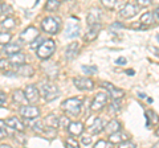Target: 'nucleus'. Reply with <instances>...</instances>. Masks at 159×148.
I'll return each mask as SVG.
<instances>
[{
  "instance_id": "obj_38",
  "label": "nucleus",
  "mask_w": 159,
  "mask_h": 148,
  "mask_svg": "<svg viewBox=\"0 0 159 148\" xmlns=\"http://www.w3.org/2000/svg\"><path fill=\"white\" fill-rule=\"evenodd\" d=\"M82 72L85 74H96L97 73V66H82Z\"/></svg>"
},
{
  "instance_id": "obj_26",
  "label": "nucleus",
  "mask_w": 159,
  "mask_h": 148,
  "mask_svg": "<svg viewBox=\"0 0 159 148\" xmlns=\"http://www.w3.org/2000/svg\"><path fill=\"white\" fill-rule=\"evenodd\" d=\"M12 98H13V102L17 103V105H25V102H28L27 97H25V93L21 91V90H19V89L13 93Z\"/></svg>"
},
{
  "instance_id": "obj_17",
  "label": "nucleus",
  "mask_w": 159,
  "mask_h": 148,
  "mask_svg": "<svg viewBox=\"0 0 159 148\" xmlns=\"http://www.w3.org/2000/svg\"><path fill=\"white\" fill-rule=\"evenodd\" d=\"M8 61H9V65H12V66H20V65H23V63H25V56H24L23 53H13L11 54V56H8Z\"/></svg>"
},
{
  "instance_id": "obj_12",
  "label": "nucleus",
  "mask_w": 159,
  "mask_h": 148,
  "mask_svg": "<svg viewBox=\"0 0 159 148\" xmlns=\"http://www.w3.org/2000/svg\"><path fill=\"white\" fill-rule=\"evenodd\" d=\"M101 86L105 87L106 90H109V93H110V95L113 99H121V98L125 95V93H123V90H121V89H117L114 85H111V83L109 82H101Z\"/></svg>"
},
{
  "instance_id": "obj_34",
  "label": "nucleus",
  "mask_w": 159,
  "mask_h": 148,
  "mask_svg": "<svg viewBox=\"0 0 159 148\" xmlns=\"http://www.w3.org/2000/svg\"><path fill=\"white\" fill-rule=\"evenodd\" d=\"M99 2H101L102 6L107 9H113L117 6V0H99Z\"/></svg>"
},
{
  "instance_id": "obj_33",
  "label": "nucleus",
  "mask_w": 159,
  "mask_h": 148,
  "mask_svg": "<svg viewBox=\"0 0 159 148\" xmlns=\"http://www.w3.org/2000/svg\"><path fill=\"white\" fill-rule=\"evenodd\" d=\"M121 108H122V105H121V102H119V99H113L111 105H110V112L117 114V112L121 111Z\"/></svg>"
},
{
  "instance_id": "obj_28",
  "label": "nucleus",
  "mask_w": 159,
  "mask_h": 148,
  "mask_svg": "<svg viewBox=\"0 0 159 148\" xmlns=\"http://www.w3.org/2000/svg\"><path fill=\"white\" fill-rule=\"evenodd\" d=\"M142 24V25H151V24L154 23V15L151 12H146L143 13L141 16V21H139Z\"/></svg>"
},
{
  "instance_id": "obj_49",
  "label": "nucleus",
  "mask_w": 159,
  "mask_h": 148,
  "mask_svg": "<svg viewBox=\"0 0 159 148\" xmlns=\"http://www.w3.org/2000/svg\"><path fill=\"white\" fill-rule=\"evenodd\" d=\"M152 15H154V19H155L157 21H159V7L155 9V11H154V13H152Z\"/></svg>"
},
{
  "instance_id": "obj_22",
  "label": "nucleus",
  "mask_w": 159,
  "mask_h": 148,
  "mask_svg": "<svg viewBox=\"0 0 159 148\" xmlns=\"http://www.w3.org/2000/svg\"><path fill=\"white\" fill-rule=\"evenodd\" d=\"M103 130H105L109 135H111V134H114V132H117V131L121 130V123H119L117 119H111V120L105 126V128H103Z\"/></svg>"
},
{
  "instance_id": "obj_48",
  "label": "nucleus",
  "mask_w": 159,
  "mask_h": 148,
  "mask_svg": "<svg viewBox=\"0 0 159 148\" xmlns=\"http://www.w3.org/2000/svg\"><path fill=\"white\" fill-rule=\"evenodd\" d=\"M6 101H7V95L4 94L3 91H0V102H2V103H4V105H6Z\"/></svg>"
},
{
  "instance_id": "obj_45",
  "label": "nucleus",
  "mask_w": 159,
  "mask_h": 148,
  "mask_svg": "<svg viewBox=\"0 0 159 148\" xmlns=\"http://www.w3.org/2000/svg\"><path fill=\"white\" fill-rule=\"evenodd\" d=\"M122 28H123V25L121 23H114V24L110 25V31H114V29H119V31H121Z\"/></svg>"
},
{
  "instance_id": "obj_18",
  "label": "nucleus",
  "mask_w": 159,
  "mask_h": 148,
  "mask_svg": "<svg viewBox=\"0 0 159 148\" xmlns=\"http://www.w3.org/2000/svg\"><path fill=\"white\" fill-rule=\"evenodd\" d=\"M90 28H89V31L86 32L85 34V41L88 42H90L93 40H96L97 36H98V33H99V29H101V24H93V25H89Z\"/></svg>"
},
{
  "instance_id": "obj_40",
  "label": "nucleus",
  "mask_w": 159,
  "mask_h": 148,
  "mask_svg": "<svg viewBox=\"0 0 159 148\" xmlns=\"http://www.w3.org/2000/svg\"><path fill=\"white\" fill-rule=\"evenodd\" d=\"M65 146L66 147H73V148H77L78 147V141H76L73 139V136L72 137H69L68 140H65Z\"/></svg>"
},
{
  "instance_id": "obj_25",
  "label": "nucleus",
  "mask_w": 159,
  "mask_h": 148,
  "mask_svg": "<svg viewBox=\"0 0 159 148\" xmlns=\"http://www.w3.org/2000/svg\"><path fill=\"white\" fill-rule=\"evenodd\" d=\"M145 116H146V127H150L151 124H157V123L159 122L158 114L152 110H147Z\"/></svg>"
},
{
  "instance_id": "obj_7",
  "label": "nucleus",
  "mask_w": 159,
  "mask_h": 148,
  "mask_svg": "<svg viewBox=\"0 0 159 148\" xmlns=\"http://www.w3.org/2000/svg\"><path fill=\"white\" fill-rule=\"evenodd\" d=\"M37 37H39V31H37V28H34V27H28L20 33V40L23 42L31 44L32 41L36 40Z\"/></svg>"
},
{
  "instance_id": "obj_41",
  "label": "nucleus",
  "mask_w": 159,
  "mask_h": 148,
  "mask_svg": "<svg viewBox=\"0 0 159 148\" xmlns=\"http://www.w3.org/2000/svg\"><path fill=\"white\" fill-rule=\"evenodd\" d=\"M2 15H12V9H11V7L9 6H7V4H2Z\"/></svg>"
},
{
  "instance_id": "obj_42",
  "label": "nucleus",
  "mask_w": 159,
  "mask_h": 148,
  "mask_svg": "<svg viewBox=\"0 0 159 148\" xmlns=\"http://www.w3.org/2000/svg\"><path fill=\"white\" fill-rule=\"evenodd\" d=\"M92 136H84L82 139H81V144H84V146H86V147H89L92 144Z\"/></svg>"
},
{
  "instance_id": "obj_29",
  "label": "nucleus",
  "mask_w": 159,
  "mask_h": 148,
  "mask_svg": "<svg viewBox=\"0 0 159 148\" xmlns=\"http://www.w3.org/2000/svg\"><path fill=\"white\" fill-rule=\"evenodd\" d=\"M29 127H31L34 132H37V134H43V132H44V126H43V123L40 122V120H37V118H36V119H32L31 126H29Z\"/></svg>"
},
{
  "instance_id": "obj_32",
  "label": "nucleus",
  "mask_w": 159,
  "mask_h": 148,
  "mask_svg": "<svg viewBox=\"0 0 159 148\" xmlns=\"http://www.w3.org/2000/svg\"><path fill=\"white\" fill-rule=\"evenodd\" d=\"M12 38V34L9 32H0V45H6V44H8L9 41H11Z\"/></svg>"
},
{
  "instance_id": "obj_50",
  "label": "nucleus",
  "mask_w": 159,
  "mask_h": 148,
  "mask_svg": "<svg viewBox=\"0 0 159 148\" xmlns=\"http://www.w3.org/2000/svg\"><path fill=\"white\" fill-rule=\"evenodd\" d=\"M6 76H9V77H16V73L12 74V72H7V73H4Z\"/></svg>"
},
{
  "instance_id": "obj_35",
  "label": "nucleus",
  "mask_w": 159,
  "mask_h": 148,
  "mask_svg": "<svg viewBox=\"0 0 159 148\" xmlns=\"http://www.w3.org/2000/svg\"><path fill=\"white\" fill-rule=\"evenodd\" d=\"M15 139H17V141L20 144H25L27 143V136H24L23 131H17L16 134H15Z\"/></svg>"
},
{
  "instance_id": "obj_37",
  "label": "nucleus",
  "mask_w": 159,
  "mask_h": 148,
  "mask_svg": "<svg viewBox=\"0 0 159 148\" xmlns=\"http://www.w3.org/2000/svg\"><path fill=\"white\" fill-rule=\"evenodd\" d=\"M6 122L0 120V139H4V137H7V128H6Z\"/></svg>"
},
{
  "instance_id": "obj_20",
  "label": "nucleus",
  "mask_w": 159,
  "mask_h": 148,
  "mask_svg": "<svg viewBox=\"0 0 159 148\" xmlns=\"http://www.w3.org/2000/svg\"><path fill=\"white\" fill-rule=\"evenodd\" d=\"M20 49H21V45H20L19 42H11L9 41L8 44H6V45L3 46V52L6 54H8V56H11V54H13V53L20 52Z\"/></svg>"
},
{
  "instance_id": "obj_19",
  "label": "nucleus",
  "mask_w": 159,
  "mask_h": 148,
  "mask_svg": "<svg viewBox=\"0 0 159 148\" xmlns=\"http://www.w3.org/2000/svg\"><path fill=\"white\" fill-rule=\"evenodd\" d=\"M99 20H101V9L98 8H92L90 12L88 13L86 21L89 25H93V24H98Z\"/></svg>"
},
{
  "instance_id": "obj_15",
  "label": "nucleus",
  "mask_w": 159,
  "mask_h": 148,
  "mask_svg": "<svg viewBox=\"0 0 159 148\" xmlns=\"http://www.w3.org/2000/svg\"><path fill=\"white\" fill-rule=\"evenodd\" d=\"M103 128H105V126H103V120L101 119V118H94L92 123L89 122L88 130H89V132H90V134H93V135L99 134V132H101Z\"/></svg>"
},
{
  "instance_id": "obj_46",
  "label": "nucleus",
  "mask_w": 159,
  "mask_h": 148,
  "mask_svg": "<svg viewBox=\"0 0 159 148\" xmlns=\"http://www.w3.org/2000/svg\"><path fill=\"white\" fill-rule=\"evenodd\" d=\"M8 65H9L8 60H2V58H0V69H6Z\"/></svg>"
},
{
  "instance_id": "obj_10",
  "label": "nucleus",
  "mask_w": 159,
  "mask_h": 148,
  "mask_svg": "<svg viewBox=\"0 0 159 148\" xmlns=\"http://www.w3.org/2000/svg\"><path fill=\"white\" fill-rule=\"evenodd\" d=\"M74 86L80 90H93L94 87V82L89 78H82V77H76L73 80Z\"/></svg>"
},
{
  "instance_id": "obj_58",
  "label": "nucleus",
  "mask_w": 159,
  "mask_h": 148,
  "mask_svg": "<svg viewBox=\"0 0 159 148\" xmlns=\"http://www.w3.org/2000/svg\"><path fill=\"white\" fill-rule=\"evenodd\" d=\"M58 2H60V3H61V2H66V0H58Z\"/></svg>"
},
{
  "instance_id": "obj_5",
  "label": "nucleus",
  "mask_w": 159,
  "mask_h": 148,
  "mask_svg": "<svg viewBox=\"0 0 159 148\" xmlns=\"http://www.w3.org/2000/svg\"><path fill=\"white\" fill-rule=\"evenodd\" d=\"M20 115H23V118H25L27 120H32L40 116V110L36 106L23 105L20 107Z\"/></svg>"
},
{
  "instance_id": "obj_1",
  "label": "nucleus",
  "mask_w": 159,
  "mask_h": 148,
  "mask_svg": "<svg viewBox=\"0 0 159 148\" xmlns=\"http://www.w3.org/2000/svg\"><path fill=\"white\" fill-rule=\"evenodd\" d=\"M82 108V99L80 98H69L62 102V110L69 116H78Z\"/></svg>"
},
{
  "instance_id": "obj_2",
  "label": "nucleus",
  "mask_w": 159,
  "mask_h": 148,
  "mask_svg": "<svg viewBox=\"0 0 159 148\" xmlns=\"http://www.w3.org/2000/svg\"><path fill=\"white\" fill-rule=\"evenodd\" d=\"M56 50V44L53 40H44L43 44L37 48V57L41 58V60H48V58L52 57V54Z\"/></svg>"
},
{
  "instance_id": "obj_39",
  "label": "nucleus",
  "mask_w": 159,
  "mask_h": 148,
  "mask_svg": "<svg viewBox=\"0 0 159 148\" xmlns=\"http://www.w3.org/2000/svg\"><path fill=\"white\" fill-rule=\"evenodd\" d=\"M70 120H69V115H62L60 116V127H68Z\"/></svg>"
},
{
  "instance_id": "obj_24",
  "label": "nucleus",
  "mask_w": 159,
  "mask_h": 148,
  "mask_svg": "<svg viewBox=\"0 0 159 148\" xmlns=\"http://www.w3.org/2000/svg\"><path fill=\"white\" fill-rule=\"evenodd\" d=\"M80 31H81V28L77 24H69L66 27V31H65V36L69 37V38H74L77 37L80 34Z\"/></svg>"
},
{
  "instance_id": "obj_23",
  "label": "nucleus",
  "mask_w": 159,
  "mask_h": 148,
  "mask_svg": "<svg viewBox=\"0 0 159 148\" xmlns=\"http://www.w3.org/2000/svg\"><path fill=\"white\" fill-rule=\"evenodd\" d=\"M17 74H20V76H23V77H32L34 74V69L31 65L23 63V65L17 66Z\"/></svg>"
},
{
  "instance_id": "obj_6",
  "label": "nucleus",
  "mask_w": 159,
  "mask_h": 148,
  "mask_svg": "<svg viewBox=\"0 0 159 148\" xmlns=\"http://www.w3.org/2000/svg\"><path fill=\"white\" fill-rule=\"evenodd\" d=\"M106 102H107V94L106 93H103V91L97 93L96 97H94V99H93V102H92V105H90V110L92 111L102 110L103 106L106 105Z\"/></svg>"
},
{
  "instance_id": "obj_57",
  "label": "nucleus",
  "mask_w": 159,
  "mask_h": 148,
  "mask_svg": "<svg viewBox=\"0 0 159 148\" xmlns=\"http://www.w3.org/2000/svg\"><path fill=\"white\" fill-rule=\"evenodd\" d=\"M157 40L159 41V34H157Z\"/></svg>"
},
{
  "instance_id": "obj_13",
  "label": "nucleus",
  "mask_w": 159,
  "mask_h": 148,
  "mask_svg": "<svg viewBox=\"0 0 159 148\" xmlns=\"http://www.w3.org/2000/svg\"><path fill=\"white\" fill-rule=\"evenodd\" d=\"M78 52H80L78 42L74 41L72 44H69V45L66 46V49H65V60H68V61L74 60V58L78 56Z\"/></svg>"
},
{
  "instance_id": "obj_27",
  "label": "nucleus",
  "mask_w": 159,
  "mask_h": 148,
  "mask_svg": "<svg viewBox=\"0 0 159 148\" xmlns=\"http://www.w3.org/2000/svg\"><path fill=\"white\" fill-rule=\"evenodd\" d=\"M45 123H47V126H51V127H54V128H57L60 127V116L57 115H48L45 118Z\"/></svg>"
},
{
  "instance_id": "obj_44",
  "label": "nucleus",
  "mask_w": 159,
  "mask_h": 148,
  "mask_svg": "<svg viewBox=\"0 0 159 148\" xmlns=\"http://www.w3.org/2000/svg\"><path fill=\"white\" fill-rule=\"evenodd\" d=\"M151 2H152V0H137L138 6H139V7H143V8L150 6V4H151Z\"/></svg>"
},
{
  "instance_id": "obj_53",
  "label": "nucleus",
  "mask_w": 159,
  "mask_h": 148,
  "mask_svg": "<svg viewBox=\"0 0 159 148\" xmlns=\"http://www.w3.org/2000/svg\"><path fill=\"white\" fill-rule=\"evenodd\" d=\"M152 52L157 54V56H159V48H152Z\"/></svg>"
},
{
  "instance_id": "obj_54",
  "label": "nucleus",
  "mask_w": 159,
  "mask_h": 148,
  "mask_svg": "<svg viewBox=\"0 0 159 148\" xmlns=\"http://www.w3.org/2000/svg\"><path fill=\"white\" fill-rule=\"evenodd\" d=\"M0 148H11V146H8V144H2V146H0Z\"/></svg>"
},
{
  "instance_id": "obj_30",
  "label": "nucleus",
  "mask_w": 159,
  "mask_h": 148,
  "mask_svg": "<svg viewBox=\"0 0 159 148\" xmlns=\"http://www.w3.org/2000/svg\"><path fill=\"white\" fill-rule=\"evenodd\" d=\"M60 8V2L58 0H48L47 4H45V11H57Z\"/></svg>"
},
{
  "instance_id": "obj_8",
  "label": "nucleus",
  "mask_w": 159,
  "mask_h": 148,
  "mask_svg": "<svg viewBox=\"0 0 159 148\" xmlns=\"http://www.w3.org/2000/svg\"><path fill=\"white\" fill-rule=\"evenodd\" d=\"M41 69L44 70V73L51 78V80H54V78L58 77V66H57L56 62H52V61L43 62L41 63Z\"/></svg>"
},
{
  "instance_id": "obj_21",
  "label": "nucleus",
  "mask_w": 159,
  "mask_h": 148,
  "mask_svg": "<svg viewBox=\"0 0 159 148\" xmlns=\"http://www.w3.org/2000/svg\"><path fill=\"white\" fill-rule=\"evenodd\" d=\"M6 124L8 127L13 128V130H16V131H24V124L17 119L16 116H12V118H9V119H7Z\"/></svg>"
},
{
  "instance_id": "obj_55",
  "label": "nucleus",
  "mask_w": 159,
  "mask_h": 148,
  "mask_svg": "<svg viewBox=\"0 0 159 148\" xmlns=\"http://www.w3.org/2000/svg\"><path fill=\"white\" fill-rule=\"evenodd\" d=\"M155 135H157V136H158V137H159V127H158V130H157V131H155Z\"/></svg>"
},
{
  "instance_id": "obj_31",
  "label": "nucleus",
  "mask_w": 159,
  "mask_h": 148,
  "mask_svg": "<svg viewBox=\"0 0 159 148\" xmlns=\"http://www.w3.org/2000/svg\"><path fill=\"white\" fill-rule=\"evenodd\" d=\"M2 27L6 29H12L16 27V21H15V19H12V17H6L2 21Z\"/></svg>"
},
{
  "instance_id": "obj_43",
  "label": "nucleus",
  "mask_w": 159,
  "mask_h": 148,
  "mask_svg": "<svg viewBox=\"0 0 159 148\" xmlns=\"http://www.w3.org/2000/svg\"><path fill=\"white\" fill-rule=\"evenodd\" d=\"M121 148H135V144L134 143H131L130 140H126V141H123V143H121Z\"/></svg>"
},
{
  "instance_id": "obj_36",
  "label": "nucleus",
  "mask_w": 159,
  "mask_h": 148,
  "mask_svg": "<svg viewBox=\"0 0 159 148\" xmlns=\"http://www.w3.org/2000/svg\"><path fill=\"white\" fill-rule=\"evenodd\" d=\"M113 143L111 141H105V140H98L96 144H94V148H107V147H111Z\"/></svg>"
},
{
  "instance_id": "obj_9",
  "label": "nucleus",
  "mask_w": 159,
  "mask_h": 148,
  "mask_svg": "<svg viewBox=\"0 0 159 148\" xmlns=\"http://www.w3.org/2000/svg\"><path fill=\"white\" fill-rule=\"evenodd\" d=\"M138 11H139L138 6H135V4H133V3H127V4H125V7L121 8L119 16L123 19H131L138 13Z\"/></svg>"
},
{
  "instance_id": "obj_52",
  "label": "nucleus",
  "mask_w": 159,
  "mask_h": 148,
  "mask_svg": "<svg viewBox=\"0 0 159 148\" xmlns=\"http://www.w3.org/2000/svg\"><path fill=\"white\" fill-rule=\"evenodd\" d=\"M126 74H127V76H134L135 72H134V70H126Z\"/></svg>"
},
{
  "instance_id": "obj_14",
  "label": "nucleus",
  "mask_w": 159,
  "mask_h": 148,
  "mask_svg": "<svg viewBox=\"0 0 159 148\" xmlns=\"http://www.w3.org/2000/svg\"><path fill=\"white\" fill-rule=\"evenodd\" d=\"M66 130H68V132H69V135L70 136L77 137L84 132V124L81 122H70L69 123V126L66 127Z\"/></svg>"
},
{
  "instance_id": "obj_3",
  "label": "nucleus",
  "mask_w": 159,
  "mask_h": 148,
  "mask_svg": "<svg viewBox=\"0 0 159 148\" xmlns=\"http://www.w3.org/2000/svg\"><path fill=\"white\" fill-rule=\"evenodd\" d=\"M61 27V20L58 17H45L41 21V28L49 34H56Z\"/></svg>"
},
{
  "instance_id": "obj_56",
  "label": "nucleus",
  "mask_w": 159,
  "mask_h": 148,
  "mask_svg": "<svg viewBox=\"0 0 159 148\" xmlns=\"http://www.w3.org/2000/svg\"><path fill=\"white\" fill-rule=\"evenodd\" d=\"M154 147H157V148H159V141H157L155 144H154Z\"/></svg>"
},
{
  "instance_id": "obj_59",
  "label": "nucleus",
  "mask_w": 159,
  "mask_h": 148,
  "mask_svg": "<svg viewBox=\"0 0 159 148\" xmlns=\"http://www.w3.org/2000/svg\"><path fill=\"white\" fill-rule=\"evenodd\" d=\"M4 105V103H2V102H0V106H3Z\"/></svg>"
},
{
  "instance_id": "obj_16",
  "label": "nucleus",
  "mask_w": 159,
  "mask_h": 148,
  "mask_svg": "<svg viewBox=\"0 0 159 148\" xmlns=\"http://www.w3.org/2000/svg\"><path fill=\"white\" fill-rule=\"evenodd\" d=\"M109 140H110L113 144H121V143L126 141V140H130V136H129L126 132H122L119 130V131L114 132V134H111L109 136Z\"/></svg>"
},
{
  "instance_id": "obj_4",
  "label": "nucleus",
  "mask_w": 159,
  "mask_h": 148,
  "mask_svg": "<svg viewBox=\"0 0 159 148\" xmlns=\"http://www.w3.org/2000/svg\"><path fill=\"white\" fill-rule=\"evenodd\" d=\"M41 94L47 102H51V101H54L60 95V90L54 83H43L41 85Z\"/></svg>"
},
{
  "instance_id": "obj_11",
  "label": "nucleus",
  "mask_w": 159,
  "mask_h": 148,
  "mask_svg": "<svg viewBox=\"0 0 159 148\" xmlns=\"http://www.w3.org/2000/svg\"><path fill=\"white\" fill-rule=\"evenodd\" d=\"M24 93H25V97L29 103H36L40 99V90L34 85H28Z\"/></svg>"
},
{
  "instance_id": "obj_51",
  "label": "nucleus",
  "mask_w": 159,
  "mask_h": 148,
  "mask_svg": "<svg viewBox=\"0 0 159 148\" xmlns=\"http://www.w3.org/2000/svg\"><path fill=\"white\" fill-rule=\"evenodd\" d=\"M138 97H139V98H143V99H145V98H147L145 93H138Z\"/></svg>"
},
{
  "instance_id": "obj_47",
  "label": "nucleus",
  "mask_w": 159,
  "mask_h": 148,
  "mask_svg": "<svg viewBox=\"0 0 159 148\" xmlns=\"http://www.w3.org/2000/svg\"><path fill=\"white\" fill-rule=\"evenodd\" d=\"M116 63L117 65H126V58L125 57H119V58H117Z\"/></svg>"
}]
</instances>
